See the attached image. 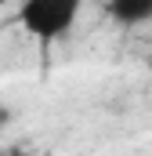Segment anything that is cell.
I'll return each mask as SVG.
<instances>
[{
  "mask_svg": "<svg viewBox=\"0 0 152 156\" xmlns=\"http://www.w3.org/2000/svg\"><path fill=\"white\" fill-rule=\"evenodd\" d=\"M80 7H83V0H26L18 7V26L29 37L51 44L73 29Z\"/></svg>",
  "mask_w": 152,
  "mask_h": 156,
  "instance_id": "obj_1",
  "label": "cell"
},
{
  "mask_svg": "<svg viewBox=\"0 0 152 156\" xmlns=\"http://www.w3.org/2000/svg\"><path fill=\"white\" fill-rule=\"evenodd\" d=\"M105 11L119 26H145V22H152V0H105Z\"/></svg>",
  "mask_w": 152,
  "mask_h": 156,
  "instance_id": "obj_2",
  "label": "cell"
},
{
  "mask_svg": "<svg viewBox=\"0 0 152 156\" xmlns=\"http://www.w3.org/2000/svg\"><path fill=\"white\" fill-rule=\"evenodd\" d=\"M7 120H11V109H4V105H0V127H4Z\"/></svg>",
  "mask_w": 152,
  "mask_h": 156,
  "instance_id": "obj_3",
  "label": "cell"
},
{
  "mask_svg": "<svg viewBox=\"0 0 152 156\" xmlns=\"http://www.w3.org/2000/svg\"><path fill=\"white\" fill-rule=\"evenodd\" d=\"M15 156H26V153H15Z\"/></svg>",
  "mask_w": 152,
  "mask_h": 156,
  "instance_id": "obj_4",
  "label": "cell"
}]
</instances>
